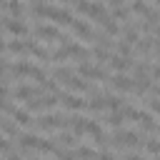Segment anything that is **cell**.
<instances>
[{
    "label": "cell",
    "instance_id": "f1b7e54d",
    "mask_svg": "<svg viewBox=\"0 0 160 160\" xmlns=\"http://www.w3.org/2000/svg\"><path fill=\"white\" fill-rule=\"evenodd\" d=\"M152 92H155V98H160V85H155V88H152Z\"/></svg>",
    "mask_w": 160,
    "mask_h": 160
},
{
    "label": "cell",
    "instance_id": "7c38bea8",
    "mask_svg": "<svg viewBox=\"0 0 160 160\" xmlns=\"http://www.w3.org/2000/svg\"><path fill=\"white\" fill-rule=\"evenodd\" d=\"M60 98H62V105H65L68 110H82V108L88 105L80 95H60Z\"/></svg>",
    "mask_w": 160,
    "mask_h": 160
},
{
    "label": "cell",
    "instance_id": "277c9868",
    "mask_svg": "<svg viewBox=\"0 0 160 160\" xmlns=\"http://www.w3.org/2000/svg\"><path fill=\"white\" fill-rule=\"evenodd\" d=\"M35 35L42 38V40H48V42H68V40L60 35V30L52 28V25H38V28H35Z\"/></svg>",
    "mask_w": 160,
    "mask_h": 160
},
{
    "label": "cell",
    "instance_id": "d4e9b609",
    "mask_svg": "<svg viewBox=\"0 0 160 160\" xmlns=\"http://www.w3.org/2000/svg\"><path fill=\"white\" fill-rule=\"evenodd\" d=\"M108 108H110V110H122V100L115 98V95H110V98H108Z\"/></svg>",
    "mask_w": 160,
    "mask_h": 160
},
{
    "label": "cell",
    "instance_id": "7a4b0ae2",
    "mask_svg": "<svg viewBox=\"0 0 160 160\" xmlns=\"http://www.w3.org/2000/svg\"><path fill=\"white\" fill-rule=\"evenodd\" d=\"M42 90L40 88H30V85H18L15 90H10L8 85H5V95L8 98H18V100H30V98H35V95H40Z\"/></svg>",
    "mask_w": 160,
    "mask_h": 160
},
{
    "label": "cell",
    "instance_id": "484cf974",
    "mask_svg": "<svg viewBox=\"0 0 160 160\" xmlns=\"http://www.w3.org/2000/svg\"><path fill=\"white\" fill-rule=\"evenodd\" d=\"M150 110H152L155 115H160V98H158V100H150Z\"/></svg>",
    "mask_w": 160,
    "mask_h": 160
},
{
    "label": "cell",
    "instance_id": "8fae6325",
    "mask_svg": "<svg viewBox=\"0 0 160 160\" xmlns=\"http://www.w3.org/2000/svg\"><path fill=\"white\" fill-rule=\"evenodd\" d=\"M110 68H112L115 72H122V70H128V68H130V58H128V55H122V52H115V55L110 58Z\"/></svg>",
    "mask_w": 160,
    "mask_h": 160
},
{
    "label": "cell",
    "instance_id": "30bf717a",
    "mask_svg": "<svg viewBox=\"0 0 160 160\" xmlns=\"http://www.w3.org/2000/svg\"><path fill=\"white\" fill-rule=\"evenodd\" d=\"M65 88L72 90V92H88V90H90V85L82 80V75H80V78H78V75H70V78L65 80Z\"/></svg>",
    "mask_w": 160,
    "mask_h": 160
},
{
    "label": "cell",
    "instance_id": "5b68a950",
    "mask_svg": "<svg viewBox=\"0 0 160 160\" xmlns=\"http://www.w3.org/2000/svg\"><path fill=\"white\" fill-rule=\"evenodd\" d=\"M78 75L90 78V80H105V78H108L100 65H90V62H80V65H78Z\"/></svg>",
    "mask_w": 160,
    "mask_h": 160
},
{
    "label": "cell",
    "instance_id": "5bb4252c",
    "mask_svg": "<svg viewBox=\"0 0 160 160\" xmlns=\"http://www.w3.org/2000/svg\"><path fill=\"white\" fill-rule=\"evenodd\" d=\"M98 22H100V25L105 28V32H108V35H118V32H120V28H118V22H115V18H110L108 12H105V15H102V18L98 20Z\"/></svg>",
    "mask_w": 160,
    "mask_h": 160
},
{
    "label": "cell",
    "instance_id": "2e32d148",
    "mask_svg": "<svg viewBox=\"0 0 160 160\" xmlns=\"http://www.w3.org/2000/svg\"><path fill=\"white\" fill-rule=\"evenodd\" d=\"M85 122H88L85 118H68V125L72 128L75 135H82V132H85Z\"/></svg>",
    "mask_w": 160,
    "mask_h": 160
},
{
    "label": "cell",
    "instance_id": "7402d4cb",
    "mask_svg": "<svg viewBox=\"0 0 160 160\" xmlns=\"http://www.w3.org/2000/svg\"><path fill=\"white\" fill-rule=\"evenodd\" d=\"M132 12H138V15H142V18H145V15L150 12V8H148L142 0H132Z\"/></svg>",
    "mask_w": 160,
    "mask_h": 160
},
{
    "label": "cell",
    "instance_id": "e0dca14e",
    "mask_svg": "<svg viewBox=\"0 0 160 160\" xmlns=\"http://www.w3.org/2000/svg\"><path fill=\"white\" fill-rule=\"evenodd\" d=\"M88 108L95 110V112H98V110H105V108H108V98H105V95H95V98L88 102Z\"/></svg>",
    "mask_w": 160,
    "mask_h": 160
},
{
    "label": "cell",
    "instance_id": "d6986e66",
    "mask_svg": "<svg viewBox=\"0 0 160 160\" xmlns=\"http://www.w3.org/2000/svg\"><path fill=\"white\" fill-rule=\"evenodd\" d=\"M108 122H110L112 128H120V125L125 122V112H122V110H112V115L108 118Z\"/></svg>",
    "mask_w": 160,
    "mask_h": 160
},
{
    "label": "cell",
    "instance_id": "4316f807",
    "mask_svg": "<svg viewBox=\"0 0 160 160\" xmlns=\"http://www.w3.org/2000/svg\"><path fill=\"white\" fill-rule=\"evenodd\" d=\"M152 78H155V80H160V65H158V68H152Z\"/></svg>",
    "mask_w": 160,
    "mask_h": 160
},
{
    "label": "cell",
    "instance_id": "603a6c76",
    "mask_svg": "<svg viewBox=\"0 0 160 160\" xmlns=\"http://www.w3.org/2000/svg\"><path fill=\"white\" fill-rule=\"evenodd\" d=\"M52 75H55V80H62V82H65V80L72 75V70H70V68H55Z\"/></svg>",
    "mask_w": 160,
    "mask_h": 160
},
{
    "label": "cell",
    "instance_id": "83f0119b",
    "mask_svg": "<svg viewBox=\"0 0 160 160\" xmlns=\"http://www.w3.org/2000/svg\"><path fill=\"white\" fill-rule=\"evenodd\" d=\"M155 55L160 58V40H158V38H155Z\"/></svg>",
    "mask_w": 160,
    "mask_h": 160
},
{
    "label": "cell",
    "instance_id": "ffe728a7",
    "mask_svg": "<svg viewBox=\"0 0 160 160\" xmlns=\"http://www.w3.org/2000/svg\"><path fill=\"white\" fill-rule=\"evenodd\" d=\"M112 18H115V20H120V22H125V20L130 18V10H125L122 5H118V8H112Z\"/></svg>",
    "mask_w": 160,
    "mask_h": 160
},
{
    "label": "cell",
    "instance_id": "8992f818",
    "mask_svg": "<svg viewBox=\"0 0 160 160\" xmlns=\"http://www.w3.org/2000/svg\"><path fill=\"white\" fill-rule=\"evenodd\" d=\"M140 135L138 132H130V130H118L115 135H112V142L115 145H128V148H135V145H140Z\"/></svg>",
    "mask_w": 160,
    "mask_h": 160
},
{
    "label": "cell",
    "instance_id": "52a82bcc",
    "mask_svg": "<svg viewBox=\"0 0 160 160\" xmlns=\"http://www.w3.org/2000/svg\"><path fill=\"white\" fill-rule=\"evenodd\" d=\"M110 85H112L115 90H122V92L135 90V80H132V78H128L125 72H115V75L110 78Z\"/></svg>",
    "mask_w": 160,
    "mask_h": 160
},
{
    "label": "cell",
    "instance_id": "3957f363",
    "mask_svg": "<svg viewBox=\"0 0 160 160\" xmlns=\"http://www.w3.org/2000/svg\"><path fill=\"white\" fill-rule=\"evenodd\" d=\"M5 30H8L10 35H15V38H25V35L30 32V28H28L20 18H12V15L5 18Z\"/></svg>",
    "mask_w": 160,
    "mask_h": 160
},
{
    "label": "cell",
    "instance_id": "4fadbf2b",
    "mask_svg": "<svg viewBox=\"0 0 160 160\" xmlns=\"http://www.w3.org/2000/svg\"><path fill=\"white\" fill-rule=\"evenodd\" d=\"M85 132H88V135H92L98 145H100V142H105V132L100 130V125H98L95 120H88V122H85Z\"/></svg>",
    "mask_w": 160,
    "mask_h": 160
},
{
    "label": "cell",
    "instance_id": "ba28073f",
    "mask_svg": "<svg viewBox=\"0 0 160 160\" xmlns=\"http://www.w3.org/2000/svg\"><path fill=\"white\" fill-rule=\"evenodd\" d=\"M38 125H40V130H58V128L68 125V120L62 115H42L38 120Z\"/></svg>",
    "mask_w": 160,
    "mask_h": 160
},
{
    "label": "cell",
    "instance_id": "44dd1931",
    "mask_svg": "<svg viewBox=\"0 0 160 160\" xmlns=\"http://www.w3.org/2000/svg\"><path fill=\"white\" fill-rule=\"evenodd\" d=\"M92 58H95L98 62H102V60H108V48L98 42V45H95V50H92Z\"/></svg>",
    "mask_w": 160,
    "mask_h": 160
},
{
    "label": "cell",
    "instance_id": "cb8c5ba5",
    "mask_svg": "<svg viewBox=\"0 0 160 160\" xmlns=\"http://www.w3.org/2000/svg\"><path fill=\"white\" fill-rule=\"evenodd\" d=\"M145 150H148L150 155H160V142H158V140H148V142H145Z\"/></svg>",
    "mask_w": 160,
    "mask_h": 160
},
{
    "label": "cell",
    "instance_id": "ac0fdd59",
    "mask_svg": "<svg viewBox=\"0 0 160 160\" xmlns=\"http://www.w3.org/2000/svg\"><path fill=\"white\" fill-rule=\"evenodd\" d=\"M88 15H90V18H95V20H100V18L105 15V8H102L100 2H90V8H88Z\"/></svg>",
    "mask_w": 160,
    "mask_h": 160
},
{
    "label": "cell",
    "instance_id": "f546056e",
    "mask_svg": "<svg viewBox=\"0 0 160 160\" xmlns=\"http://www.w3.org/2000/svg\"><path fill=\"white\" fill-rule=\"evenodd\" d=\"M60 2H65V0H60Z\"/></svg>",
    "mask_w": 160,
    "mask_h": 160
},
{
    "label": "cell",
    "instance_id": "9c48e42d",
    "mask_svg": "<svg viewBox=\"0 0 160 160\" xmlns=\"http://www.w3.org/2000/svg\"><path fill=\"white\" fill-rule=\"evenodd\" d=\"M70 30H72V35H78V38H82V40H92V38H95V32L90 30V25L82 22V20H72V22H70Z\"/></svg>",
    "mask_w": 160,
    "mask_h": 160
},
{
    "label": "cell",
    "instance_id": "9a60e30c",
    "mask_svg": "<svg viewBox=\"0 0 160 160\" xmlns=\"http://www.w3.org/2000/svg\"><path fill=\"white\" fill-rule=\"evenodd\" d=\"M5 10H8L12 18H20L25 8H22V2H20V0H5Z\"/></svg>",
    "mask_w": 160,
    "mask_h": 160
},
{
    "label": "cell",
    "instance_id": "6da1fadb",
    "mask_svg": "<svg viewBox=\"0 0 160 160\" xmlns=\"http://www.w3.org/2000/svg\"><path fill=\"white\" fill-rule=\"evenodd\" d=\"M5 70L12 72V75H18V78H32V80H38L40 85L48 80L45 72H42L40 68H35L32 62H10V60H5Z\"/></svg>",
    "mask_w": 160,
    "mask_h": 160
}]
</instances>
